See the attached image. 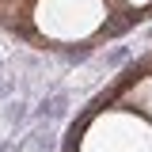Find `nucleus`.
<instances>
[{"label": "nucleus", "mask_w": 152, "mask_h": 152, "mask_svg": "<svg viewBox=\"0 0 152 152\" xmlns=\"http://www.w3.org/2000/svg\"><path fill=\"white\" fill-rule=\"evenodd\" d=\"M114 15L110 0H34L31 27L50 42H84Z\"/></svg>", "instance_id": "f257e3e1"}, {"label": "nucleus", "mask_w": 152, "mask_h": 152, "mask_svg": "<svg viewBox=\"0 0 152 152\" xmlns=\"http://www.w3.org/2000/svg\"><path fill=\"white\" fill-rule=\"evenodd\" d=\"M76 152H152V126L129 103L107 107L91 118Z\"/></svg>", "instance_id": "f03ea898"}, {"label": "nucleus", "mask_w": 152, "mask_h": 152, "mask_svg": "<svg viewBox=\"0 0 152 152\" xmlns=\"http://www.w3.org/2000/svg\"><path fill=\"white\" fill-rule=\"evenodd\" d=\"M129 107H137V110H141V114L152 122V72H145V76H137V80H133Z\"/></svg>", "instance_id": "7ed1b4c3"}]
</instances>
